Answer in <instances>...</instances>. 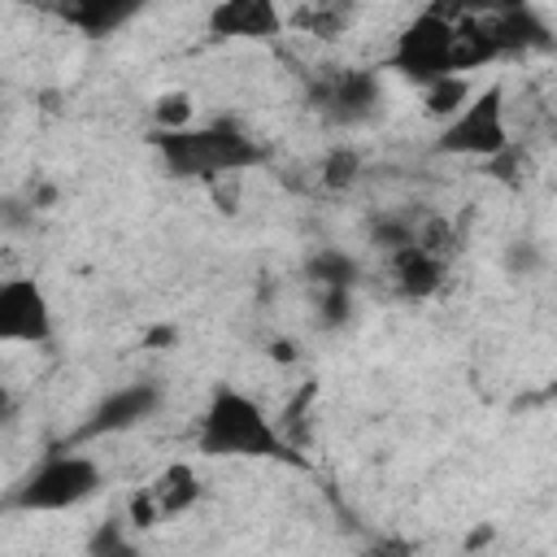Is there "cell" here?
Listing matches in <instances>:
<instances>
[{"mask_svg":"<svg viewBox=\"0 0 557 557\" xmlns=\"http://www.w3.org/2000/svg\"><path fill=\"white\" fill-rule=\"evenodd\" d=\"M196 453L200 457H244V461H287L305 466L300 448L283 440V431L270 422V413L239 387L218 383L205 413L196 418Z\"/></svg>","mask_w":557,"mask_h":557,"instance_id":"obj_1","label":"cell"},{"mask_svg":"<svg viewBox=\"0 0 557 557\" xmlns=\"http://www.w3.org/2000/svg\"><path fill=\"white\" fill-rule=\"evenodd\" d=\"M152 152L161 157V170L170 178H196V183H218L235 178L252 165L265 161L261 139H252L235 122H209V126H174V131H148Z\"/></svg>","mask_w":557,"mask_h":557,"instance_id":"obj_2","label":"cell"},{"mask_svg":"<svg viewBox=\"0 0 557 557\" xmlns=\"http://www.w3.org/2000/svg\"><path fill=\"white\" fill-rule=\"evenodd\" d=\"M100 487H104V470L96 466V457L57 448L26 479L13 483V492L4 496V509H17V513H61V509H78Z\"/></svg>","mask_w":557,"mask_h":557,"instance_id":"obj_3","label":"cell"},{"mask_svg":"<svg viewBox=\"0 0 557 557\" xmlns=\"http://www.w3.org/2000/svg\"><path fill=\"white\" fill-rule=\"evenodd\" d=\"M509 144V122H505V87L500 83H487L483 91H470L466 104L440 122V135H435V152L444 157H492Z\"/></svg>","mask_w":557,"mask_h":557,"instance_id":"obj_4","label":"cell"},{"mask_svg":"<svg viewBox=\"0 0 557 557\" xmlns=\"http://www.w3.org/2000/svg\"><path fill=\"white\" fill-rule=\"evenodd\" d=\"M383 65L396 70L413 87H426V83L453 74V22L440 17L435 9H422L418 17H409L400 26Z\"/></svg>","mask_w":557,"mask_h":557,"instance_id":"obj_5","label":"cell"},{"mask_svg":"<svg viewBox=\"0 0 557 557\" xmlns=\"http://www.w3.org/2000/svg\"><path fill=\"white\" fill-rule=\"evenodd\" d=\"M313 109L331 122V126H366L374 122V113L383 109V78L374 70H331L318 74L313 83Z\"/></svg>","mask_w":557,"mask_h":557,"instance_id":"obj_6","label":"cell"},{"mask_svg":"<svg viewBox=\"0 0 557 557\" xmlns=\"http://www.w3.org/2000/svg\"><path fill=\"white\" fill-rule=\"evenodd\" d=\"M52 305H48V292L26 278V274H13V278H0V344H48L52 339Z\"/></svg>","mask_w":557,"mask_h":557,"instance_id":"obj_7","label":"cell"},{"mask_svg":"<svg viewBox=\"0 0 557 557\" xmlns=\"http://www.w3.org/2000/svg\"><path fill=\"white\" fill-rule=\"evenodd\" d=\"M161 400H165V392H161V383H152V379L113 387V392L87 413V422L74 431V444H78V440H100V435H122V431L148 422V418L161 409Z\"/></svg>","mask_w":557,"mask_h":557,"instance_id":"obj_8","label":"cell"},{"mask_svg":"<svg viewBox=\"0 0 557 557\" xmlns=\"http://www.w3.org/2000/svg\"><path fill=\"white\" fill-rule=\"evenodd\" d=\"M287 26L278 0H218L205 17V30L209 39H244V44H265V39H278Z\"/></svg>","mask_w":557,"mask_h":557,"instance_id":"obj_9","label":"cell"},{"mask_svg":"<svg viewBox=\"0 0 557 557\" xmlns=\"http://www.w3.org/2000/svg\"><path fill=\"white\" fill-rule=\"evenodd\" d=\"M487 35L505 57H527V52H553V26L535 4H518V9H500V13H483Z\"/></svg>","mask_w":557,"mask_h":557,"instance_id":"obj_10","label":"cell"},{"mask_svg":"<svg viewBox=\"0 0 557 557\" xmlns=\"http://www.w3.org/2000/svg\"><path fill=\"white\" fill-rule=\"evenodd\" d=\"M387 265H392V283H396V292H400L405 300H431V296L444 287V278H448V261L431 257V252L418 248V244L392 248V252H387Z\"/></svg>","mask_w":557,"mask_h":557,"instance_id":"obj_11","label":"cell"},{"mask_svg":"<svg viewBox=\"0 0 557 557\" xmlns=\"http://www.w3.org/2000/svg\"><path fill=\"white\" fill-rule=\"evenodd\" d=\"M144 4L148 0H52L57 17L87 39H104V35L122 30L135 13H144Z\"/></svg>","mask_w":557,"mask_h":557,"instance_id":"obj_12","label":"cell"},{"mask_svg":"<svg viewBox=\"0 0 557 557\" xmlns=\"http://www.w3.org/2000/svg\"><path fill=\"white\" fill-rule=\"evenodd\" d=\"M144 496L152 500V513H157V522H161V518H183L187 509H196L200 496H205V487H200V474H196L191 461H170V466L144 487Z\"/></svg>","mask_w":557,"mask_h":557,"instance_id":"obj_13","label":"cell"},{"mask_svg":"<svg viewBox=\"0 0 557 557\" xmlns=\"http://www.w3.org/2000/svg\"><path fill=\"white\" fill-rule=\"evenodd\" d=\"M492 61H500V52L487 35L483 13L479 17H453V74L479 70V65H492Z\"/></svg>","mask_w":557,"mask_h":557,"instance_id":"obj_14","label":"cell"},{"mask_svg":"<svg viewBox=\"0 0 557 557\" xmlns=\"http://www.w3.org/2000/svg\"><path fill=\"white\" fill-rule=\"evenodd\" d=\"M305 274H309L318 287H357L361 265H357V257H348L344 248H318V252L305 261Z\"/></svg>","mask_w":557,"mask_h":557,"instance_id":"obj_15","label":"cell"},{"mask_svg":"<svg viewBox=\"0 0 557 557\" xmlns=\"http://www.w3.org/2000/svg\"><path fill=\"white\" fill-rule=\"evenodd\" d=\"M413 244L453 265V257L461 252V231H457V222L444 218V213H422V218H418V231H413Z\"/></svg>","mask_w":557,"mask_h":557,"instance_id":"obj_16","label":"cell"},{"mask_svg":"<svg viewBox=\"0 0 557 557\" xmlns=\"http://www.w3.org/2000/svg\"><path fill=\"white\" fill-rule=\"evenodd\" d=\"M466 96H470L466 74H444V78H435V83L422 87V113H426L431 122H448V117L466 104Z\"/></svg>","mask_w":557,"mask_h":557,"instance_id":"obj_17","label":"cell"},{"mask_svg":"<svg viewBox=\"0 0 557 557\" xmlns=\"http://www.w3.org/2000/svg\"><path fill=\"white\" fill-rule=\"evenodd\" d=\"M418 218H422V213H413V209H383V213H374V218H370L366 235H370V244H374V248L392 252V248H400V244H413Z\"/></svg>","mask_w":557,"mask_h":557,"instance_id":"obj_18","label":"cell"},{"mask_svg":"<svg viewBox=\"0 0 557 557\" xmlns=\"http://www.w3.org/2000/svg\"><path fill=\"white\" fill-rule=\"evenodd\" d=\"M483 170H487L496 183H505V187H522V183L531 178V152H527L522 144L509 139L500 152L483 157Z\"/></svg>","mask_w":557,"mask_h":557,"instance_id":"obj_19","label":"cell"},{"mask_svg":"<svg viewBox=\"0 0 557 557\" xmlns=\"http://www.w3.org/2000/svg\"><path fill=\"white\" fill-rule=\"evenodd\" d=\"M357 174H361V152L348 148V144H339V148H331V152L322 157L318 183H322L326 191H348V187L357 183Z\"/></svg>","mask_w":557,"mask_h":557,"instance_id":"obj_20","label":"cell"},{"mask_svg":"<svg viewBox=\"0 0 557 557\" xmlns=\"http://www.w3.org/2000/svg\"><path fill=\"white\" fill-rule=\"evenodd\" d=\"M348 22H352V0H313L300 13V26L313 30V35H322V39H335Z\"/></svg>","mask_w":557,"mask_h":557,"instance_id":"obj_21","label":"cell"},{"mask_svg":"<svg viewBox=\"0 0 557 557\" xmlns=\"http://www.w3.org/2000/svg\"><path fill=\"white\" fill-rule=\"evenodd\" d=\"M352 318V287H318V326L339 331Z\"/></svg>","mask_w":557,"mask_h":557,"instance_id":"obj_22","label":"cell"},{"mask_svg":"<svg viewBox=\"0 0 557 557\" xmlns=\"http://www.w3.org/2000/svg\"><path fill=\"white\" fill-rule=\"evenodd\" d=\"M152 131H174V126H187L191 122V96L187 91H165L157 104H152Z\"/></svg>","mask_w":557,"mask_h":557,"instance_id":"obj_23","label":"cell"},{"mask_svg":"<svg viewBox=\"0 0 557 557\" xmlns=\"http://www.w3.org/2000/svg\"><path fill=\"white\" fill-rule=\"evenodd\" d=\"M426 9H435L440 17H479V13H492V0H431Z\"/></svg>","mask_w":557,"mask_h":557,"instance_id":"obj_24","label":"cell"},{"mask_svg":"<svg viewBox=\"0 0 557 557\" xmlns=\"http://www.w3.org/2000/svg\"><path fill=\"white\" fill-rule=\"evenodd\" d=\"M117 527H122V522H100V531L87 540V548H91V553H104V557H109V553H131V544L122 540Z\"/></svg>","mask_w":557,"mask_h":557,"instance_id":"obj_25","label":"cell"},{"mask_svg":"<svg viewBox=\"0 0 557 557\" xmlns=\"http://www.w3.org/2000/svg\"><path fill=\"white\" fill-rule=\"evenodd\" d=\"M535 261H540L535 244H531V239H513V248H509V270H531Z\"/></svg>","mask_w":557,"mask_h":557,"instance_id":"obj_26","label":"cell"},{"mask_svg":"<svg viewBox=\"0 0 557 557\" xmlns=\"http://www.w3.org/2000/svg\"><path fill=\"white\" fill-rule=\"evenodd\" d=\"M17 418V396L9 392V383H0V426H9Z\"/></svg>","mask_w":557,"mask_h":557,"instance_id":"obj_27","label":"cell"},{"mask_svg":"<svg viewBox=\"0 0 557 557\" xmlns=\"http://www.w3.org/2000/svg\"><path fill=\"white\" fill-rule=\"evenodd\" d=\"M292 348H296V344H292V339H278V344H274V348H270V352H274V361H278V357H283V361H292V357H296V352H292Z\"/></svg>","mask_w":557,"mask_h":557,"instance_id":"obj_28","label":"cell"}]
</instances>
